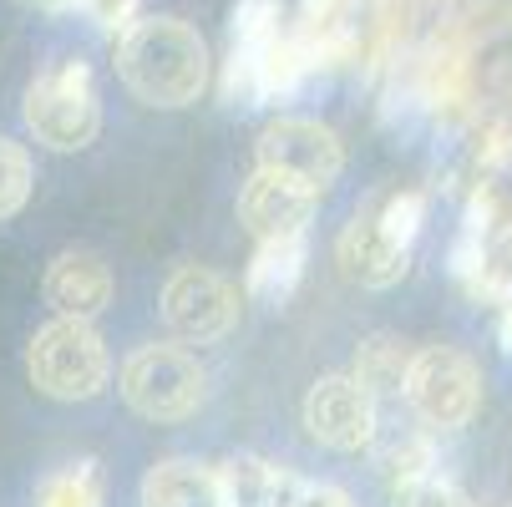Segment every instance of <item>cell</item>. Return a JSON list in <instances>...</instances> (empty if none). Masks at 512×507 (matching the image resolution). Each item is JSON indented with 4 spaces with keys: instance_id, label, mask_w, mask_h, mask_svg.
Segmentation results:
<instances>
[{
    "instance_id": "11",
    "label": "cell",
    "mask_w": 512,
    "mask_h": 507,
    "mask_svg": "<svg viewBox=\"0 0 512 507\" xmlns=\"http://www.w3.org/2000/svg\"><path fill=\"white\" fill-rule=\"evenodd\" d=\"M41 295L61 320H97L112 305V269L92 249H61L46 264Z\"/></svg>"
},
{
    "instance_id": "3",
    "label": "cell",
    "mask_w": 512,
    "mask_h": 507,
    "mask_svg": "<svg viewBox=\"0 0 512 507\" xmlns=\"http://www.w3.org/2000/svg\"><path fill=\"white\" fill-rule=\"evenodd\" d=\"M31 137L46 153H82L102 132V97L87 61H56L26 87V107H21Z\"/></svg>"
},
{
    "instance_id": "18",
    "label": "cell",
    "mask_w": 512,
    "mask_h": 507,
    "mask_svg": "<svg viewBox=\"0 0 512 507\" xmlns=\"http://www.w3.org/2000/svg\"><path fill=\"white\" fill-rule=\"evenodd\" d=\"M31 188H36V163L21 142L0 137V224L16 219V213L31 203Z\"/></svg>"
},
{
    "instance_id": "5",
    "label": "cell",
    "mask_w": 512,
    "mask_h": 507,
    "mask_svg": "<svg viewBox=\"0 0 512 507\" xmlns=\"http://www.w3.org/2000/svg\"><path fill=\"white\" fill-rule=\"evenodd\" d=\"M401 396L426 431H462L482 406V371L457 345H421L406 360Z\"/></svg>"
},
{
    "instance_id": "4",
    "label": "cell",
    "mask_w": 512,
    "mask_h": 507,
    "mask_svg": "<svg viewBox=\"0 0 512 507\" xmlns=\"http://www.w3.org/2000/svg\"><path fill=\"white\" fill-rule=\"evenodd\" d=\"M122 401L142 421H188L208 401V371L188 345H137L122 360Z\"/></svg>"
},
{
    "instance_id": "10",
    "label": "cell",
    "mask_w": 512,
    "mask_h": 507,
    "mask_svg": "<svg viewBox=\"0 0 512 507\" xmlns=\"http://www.w3.org/2000/svg\"><path fill=\"white\" fill-rule=\"evenodd\" d=\"M335 259H340V274L355 279L360 289H391V284H401L406 269H411V249H401V244L381 229L376 208H360L355 219L340 229Z\"/></svg>"
},
{
    "instance_id": "21",
    "label": "cell",
    "mask_w": 512,
    "mask_h": 507,
    "mask_svg": "<svg viewBox=\"0 0 512 507\" xmlns=\"http://www.w3.org/2000/svg\"><path fill=\"white\" fill-rule=\"evenodd\" d=\"M82 11H87L107 36H122V31L137 21V0H82Z\"/></svg>"
},
{
    "instance_id": "7",
    "label": "cell",
    "mask_w": 512,
    "mask_h": 507,
    "mask_svg": "<svg viewBox=\"0 0 512 507\" xmlns=\"http://www.w3.org/2000/svg\"><path fill=\"white\" fill-rule=\"evenodd\" d=\"M259 168L269 173H284V178H295L315 193H325L340 168H345V148H340V137L315 122V117H279L259 132V148H254Z\"/></svg>"
},
{
    "instance_id": "23",
    "label": "cell",
    "mask_w": 512,
    "mask_h": 507,
    "mask_svg": "<svg viewBox=\"0 0 512 507\" xmlns=\"http://www.w3.org/2000/svg\"><path fill=\"white\" fill-rule=\"evenodd\" d=\"M36 6H41V11H51V16H61V11H77L82 0H36Z\"/></svg>"
},
{
    "instance_id": "14",
    "label": "cell",
    "mask_w": 512,
    "mask_h": 507,
    "mask_svg": "<svg viewBox=\"0 0 512 507\" xmlns=\"http://www.w3.org/2000/svg\"><path fill=\"white\" fill-rule=\"evenodd\" d=\"M300 274H305V239H269V244L254 249L244 289L259 305H284L289 295H295Z\"/></svg>"
},
{
    "instance_id": "17",
    "label": "cell",
    "mask_w": 512,
    "mask_h": 507,
    "mask_svg": "<svg viewBox=\"0 0 512 507\" xmlns=\"http://www.w3.org/2000/svg\"><path fill=\"white\" fill-rule=\"evenodd\" d=\"M284 21V0H234L229 11V51H249L259 56Z\"/></svg>"
},
{
    "instance_id": "13",
    "label": "cell",
    "mask_w": 512,
    "mask_h": 507,
    "mask_svg": "<svg viewBox=\"0 0 512 507\" xmlns=\"http://www.w3.org/2000/svg\"><path fill=\"white\" fill-rule=\"evenodd\" d=\"M142 507H224L218 472L193 457H168L142 477Z\"/></svg>"
},
{
    "instance_id": "6",
    "label": "cell",
    "mask_w": 512,
    "mask_h": 507,
    "mask_svg": "<svg viewBox=\"0 0 512 507\" xmlns=\"http://www.w3.org/2000/svg\"><path fill=\"white\" fill-rule=\"evenodd\" d=\"M163 320L178 340L213 345L239 325V289L208 264H178L163 284Z\"/></svg>"
},
{
    "instance_id": "2",
    "label": "cell",
    "mask_w": 512,
    "mask_h": 507,
    "mask_svg": "<svg viewBox=\"0 0 512 507\" xmlns=\"http://www.w3.org/2000/svg\"><path fill=\"white\" fill-rule=\"evenodd\" d=\"M26 376L51 401H97L112 381V355L92 320H46L26 345Z\"/></svg>"
},
{
    "instance_id": "15",
    "label": "cell",
    "mask_w": 512,
    "mask_h": 507,
    "mask_svg": "<svg viewBox=\"0 0 512 507\" xmlns=\"http://www.w3.org/2000/svg\"><path fill=\"white\" fill-rule=\"evenodd\" d=\"M31 507H107V482H102V467L92 457H77V462H61L51 467L36 492H31Z\"/></svg>"
},
{
    "instance_id": "8",
    "label": "cell",
    "mask_w": 512,
    "mask_h": 507,
    "mask_svg": "<svg viewBox=\"0 0 512 507\" xmlns=\"http://www.w3.org/2000/svg\"><path fill=\"white\" fill-rule=\"evenodd\" d=\"M381 406L355 386V376H320L305 396V431L330 452H365L376 442Z\"/></svg>"
},
{
    "instance_id": "1",
    "label": "cell",
    "mask_w": 512,
    "mask_h": 507,
    "mask_svg": "<svg viewBox=\"0 0 512 507\" xmlns=\"http://www.w3.org/2000/svg\"><path fill=\"white\" fill-rule=\"evenodd\" d=\"M117 77L142 107H193L213 77L208 41L183 16H137L117 36Z\"/></svg>"
},
{
    "instance_id": "9",
    "label": "cell",
    "mask_w": 512,
    "mask_h": 507,
    "mask_svg": "<svg viewBox=\"0 0 512 507\" xmlns=\"http://www.w3.org/2000/svg\"><path fill=\"white\" fill-rule=\"evenodd\" d=\"M315 208H320L315 188L284 178V173H269V168H254V178L239 188V224L254 234V244L305 239L315 224Z\"/></svg>"
},
{
    "instance_id": "24",
    "label": "cell",
    "mask_w": 512,
    "mask_h": 507,
    "mask_svg": "<svg viewBox=\"0 0 512 507\" xmlns=\"http://www.w3.org/2000/svg\"><path fill=\"white\" fill-rule=\"evenodd\" d=\"M497 335H502V350L512 355V305L502 310V325H497Z\"/></svg>"
},
{
    "instance_id": "19",
    "label": "cell",
    "mask_w": 512,
    "mask_h": 507,
    "mask_svg": "<svg viewBox=\"0 0 512 507\" xmlns=\"http://www.w3.org/2000/svg\"><path fill=\"white\" fill-rule=\"evenodd\" d=\"M391 507H472L467 492L442 477V472H426V477H411V482H396L391 487Z\"/></svg>"
},
{
    "instance_id": "16",
    "label": "cell",
    "mask_w": 512,
    "mask_h": 507,
    "mask_svg": "<svg viewBox=\"0 0 512 507\" xmlns=\"http://www.w3.org/2000/svg\"><path fill=\"white\" fill-rule=\"evenodd\" d=\"M406 360H411V350H406V340H396V335H371L360 350H355V386L371 396L376 406L386 401V396H401V381H406Z\"/></svg>"
},
{
    "instance_id": "22",
    "label": "cell",
    "mask_w": 512,
    "mask_h": 507,
    "mask_svg": "<svg viewBox=\"0 0 512 507\" xmlns=\"http://www.w3.org/2000/svg\"><path fill=\"white\" fill-rule=\"evenodd\" d=\"M289 507H350V497L340 487H330V482H305L300 497L289 502Z\"/></svg>"
},
{
    "instance_id": "20",
    "label": "cell",
    "mask_w": 512,
    "mask_h": 507,
    "mask_svg": "<svg viewBox=\"0 0 512 507\" xmlns=\"http://www.w3.org/2000/svg\"><path fill=\"white\" fill-rule=\"evenodd\" d=\"M376 219L401 249H411L416 234H421V219H426V198L421 193H391L386 203H376Z\"/></svg>"
},
{
    "instance_id": "12",
    "label": "cell",
    "mask_w": 512,
    "mask_h": 507,
    "mask_svg": "<svg viewBox=\"0 0 512 507\" xmlns=\"http://www.w3.org/2000/svg\"><path fill=\"white\" fill-rule=\"evenodd\" d=\"M218 472V492H224V507H289L300 497V477H289L279 467H269L264 457H249V452H234Z\"/></svg>"
}]
</instances>
